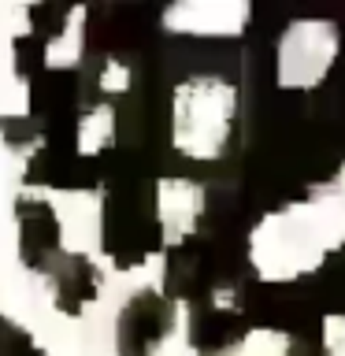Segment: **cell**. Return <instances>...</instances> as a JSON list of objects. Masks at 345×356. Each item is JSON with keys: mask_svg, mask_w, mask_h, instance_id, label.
<instances>
[{"mask_svg": "<svg viewBox=\"0 0 345 356\" xmlns=\"http://www.w3.org/2000/svg\"><path fill=\"white\" fill-rule=\"evenodd\" d=\"M238 119V86L219 74H197L175 86L171 145L193 163H216L227 156Z\"/></svg>", "mask_w": 345, "mask_h": 356, "instance_id": "6da1fadb", "label": "cell"}, {"mask_svg": "<svg viewBox=\"0 0 345 356\" xmlns=\"http://www.w3.org/2000/svg\"><path fill=\"white\" fill-rule=\"evenodd\" d=\"M342 52V30L330 19H294L275 41V86L308 93L327 82Z\"/></svg>", "mask_w": 345, "mask_h": 356, "instance_id": "7a4b0ae2", "label": "cell"}, {"mask_svg": "<svg viewBox=\"0 0 345 356\" xmlns=\"http://www.w3.org/2000/svg\"><path fill=\"white\" fill-rule=\"evenodd\" d=\"M163 30L178 38H204V41H230L241 38L252 22V4L245 0H175L163 8Z\"/></svg>", "mask_w": 345, "mask_h": 356, "instance_id": "3957f363", "label": "cell"}, {"mask_svg": "<svg viewBox=\"0 0 345 356\" xmlns=\"http://www.w3.org/2000/svg\"><path fill=\"white\" fill-rule=\"evenodd\" d=\"M204 216V186L189 178H160L156 182V219H160L163 238L178 245L197 230Z\"/></svg>", "mask_w": 345, "mask_h": 356, "instance_id": "277c9868", "label": "cell"}, {"mask_svg": "<svg viewBox=\"0 0 345 356\" xmlns=\"http://www.w3.org/2000/svg\"><path fill=\"white\" fill-rule=\"evenodd\" d=\"M82 22H86V8H74L63 22V30L45 44V67H49V71H71V67H78L82 49H86V26Z\"/></svg>", "mask_w": 345, "mask_h": 356, "instance_id": "5b68a950", "label": "cell"}, {"mask_svg": "<svg viewBox=\"0 0 345 356\" xmlns=\"http://www.w3.org/2000/svg\"><path fill=\"white\" fill-rule=\"evenodd\" d=\"M111 141H115V108L111 104L89 108L74 127L78 156H100L104 149H111Z\"/></svg>", "mask_w": 345, "mask_h": 356, "instance_id": "8992f818", "label": "cell"}, {"mask_svg": "<svg viewBox=\"0 0 345 356\" xmlns=\"http://www.w3.org/2000/svg\"><path fill=\"white\" fill-rule=\"evenodd\" d=\"M127 86H130V71L119 60H111L104 67V74H100V89H108V93H122Z\"/></svg>", "mask_w": 345, "mask_h": 356, "instance_id": "52a82bcc", "label": "cell"}]
</instances>
